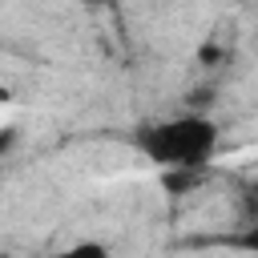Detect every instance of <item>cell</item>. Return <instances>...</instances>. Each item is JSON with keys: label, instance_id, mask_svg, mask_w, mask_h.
Returning <instances> with one entry per match:
<instances>
[{"label": "cell", "instance_id": "cell-1", "mask_svg": "<svg viewBox=\"0 0 258 258\" xmlns=\"http://www.w3.org/2000/svg\"><path fill=\"white\" fill-rule=\"evenodd\" d=\"M218 129L206 117H177L141 133V149L161 169H202L214 157Z\"/></svg>", "mask_w": 258, "mask_h": 258}, {"label": "cell", "instance_id": "cell-2", "mask_svg": "<svg viewBox=\"0 0 258 258\" xmlns=\"http://www.w3.org/2000/svg\"><path fill=\"white\" fill-rule=\"evenodd\" d=\"M8 145H12V129H0V153H4Z\"/></svg>", "mask_w": 258, "mask_h": 258}]
</instances>
